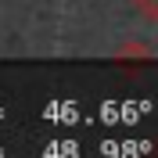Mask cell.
Here are the masks:
<instances>
[{
    "label": "cell",
    "mask_w": 158,
    "mask_h": 158,
    "mask_svg": "<svg viewBox=\"0 0 158 158\" xmlns=\"http://www.w3.org/2000/svg\"><path fill=\"white\" fill-rule=\"evenodd\" d=\"M140 11H148V15H158V0H140Z\"/></svg>",
    "instance_id": "1"
}]
</instances>
